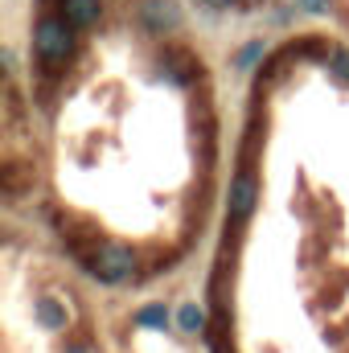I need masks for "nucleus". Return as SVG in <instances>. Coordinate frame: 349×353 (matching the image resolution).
<instances>
[{
  "label": "nucleus",
  "instance_id": "nucleus-14",
  "mask_svg": "<svg viewBox=\"0 0 349 353\" xmlns=\"http://www.w3.org/2000/svg\"><path fill=\"white\" fill-rule=\"evenodd\" d=\"M66 353H90V350H87V345H70Z\"/></svg>",
  "mask_w": 349,
  "mask_h": 353
},
{
  "label": "nucleus",
  "instance_id": "nucleus-2",
  "mask_svg": "<svg viewBox=\"0 0 349 353\" xmlns=\"http://www.w3.org/2000/svg\"><path fill=\"white\" fill-rule=\"evenodd\" d=\"M74 25L66 21V17H46L41 25H37V33H33V50H37V58L50 66V70H58L70 54H74V33H70Z\"/></svg>",
  "mask_w": 349,
  "mask_h": 353
},
{
  "label": "nucleus",
  "instance_id": "nucleus-10",
  "mask_svg": "<svg viewBox=\"0 0 349 353\" xmlns=\"http://www.w3.org/2000/svg\"><path fill=\"white\" fill-rule=\"evenodd\" d=\"M329 70H333L341 83H349V50H337V54H333V66H329Z\"/></svg>",
  "mask_w": 349,
  "mask_h": 353
},
{
  "label": "nucleus",
  "instance_id": "nucleus-13",
  "mask_svg": "<svg viewBox=\"0 0 349 353\" xmlns=\"http://www.w3.org/2000/svg\"><path fill=\"white\" fill-rule=\"evenodd\" d=\"M210 8H226V4H235V0H206Z\"/></svg>",
  "mask_w": 349,
  "mask_h": 353
},
{
  "label": "nucleus",
  "instance_id": "nucleus-1",
  "mask_svg": "<svg viewBox=\"0 0 349 353\" xmlns=\"http://www.w3.org/2000/svg\"><path fill=\"white\" fill-rule=\"evenodd\" d=\"M83 267H87L94 279H103V283H123L132 271H136V255L123 247V243H99V247H90L79 255Z\"/></svg>",
  "mask_w": 349,
  "mask_h": 353
},
{
  "label": "nucleus",
  "instance_id": "nucleus-12",
  "mask_svg": "<svg viewBox=\"0 0 349 353\" xmlns=\"http://www.w3.org/2000/svg\"><path fill=\"white\" fill-rule=\"evenodd\" d=\"M300 8H304V12H317V17H321V12H329V0H300Z\"/></svg>",
  "mask_w": 349,
  "mask_h": 353
},
{
  "label": "nucleus",
  "instance_id": "nucleus-5",
  "mask_svg": "<svg viewBox=\"0 0 349 353\" xmlns=\"http://www.w3.org/2000/svg\"><path fill=\"white\" fill-rule=\"evenodd\" d=\"M165 66H169V74H173L177 83H189V79L197 74L193 66H201V62H197L189 50H165Z\"/></svg>",
  "mask_w": 349,
  "mask_h": 353
},
{
  "label": "nucleus",
  "instance_id": "nucleus-9",
  "mask_svg": "<svg viewBox=\"0 0 349 353\" xmlns=\"http://www.w3.org/2000/svg\"><path fill=\"white\" fill-rule=\"evenodd\" d=\"M177 325H181V333H206V312L197 304H185L177 312Z\"/></svg>",
  "mask_w": 349,
  "mask_h": 353
},
{
  "label": "nucleus",
  "instance_id": "nucleus-8",
  "mask_svg": "<svg viewBox=\"0 0 349 353\" xmlns=\"http://www.w3.org/2000/svg\"><path fill=\"white\" fill-rule=\"evenodd\" d=\"M33 312H37V321H41L46 329H66V308H58V304H54L50 296H41Z\"/></svg>",
  "mask_w": 349,
  "mask_h": 353
},
{
  "label": "nucleus",
  "instance_id": "nucleus-7",
  "mask_svg": "<svg viewBox=\"0 0 349 353\" xmlns=\"http://www.w3.org/2000/svg\"><path fill=\"white\" fill-rule=\"evenodd\" d=\"M132 325H136V329H165V325H169V308H165V304H144V308L132 316Z\"/></svg>",
  "mask_w": 349,
  "mask_h": 353
},
{
  "label": "nucleus",
  "instance_id": "nucleus-11",
  "mask_svg": "<svg viewBox=\"0 0 349 353\" xmlns=\"http://www.w3.org/2000/svg\"><path fill=\"white\" fill-rule=\"evenodd\" d=\"M255 58H263V46H247L243 54H239V70H251V62Z\"/></svg>",
  "mask_w": 349,
  "mask_h": 353
},
{
  "label": "nucleus",
  "instance_id": "nucleus-4",
  "mask_svg": "<svg viewBox=\"0 0 349 353\" xmlns=\"http://www.w3.org/2000/svg\"><path fill=\"white\" fill-rule=\"evenodd\" d=\"M140 21H144L148 33L165 37V33H173L177 25H181V8H177L173 0H144L140 4Z\"/></svg>",
  "mask_w": 349,
  "mask_h": 353
},
{
  "label": "nucleus",
  "instance_id": "nucleus-6",
  "mask_svg": "<svg viewBox=\"0 0 349 353\" xmlns=\"http://www.w3.org/2000/svg\"><path fill=\"white\" fill-rule=\"evenodd\" d=\"M62 17L70 25H94L99 21V0H62Z\"/></svg>",
  "mask_w": 349,
  "mask_h": 353
},
{
  "label": "nucleus",
  "instance_id": "nucleus-3",
  "mask_svg": "<svg viewBox=\"0 0 349 353\" xmlns=\"http://www.w3.org/2000/svg\"><path fill=\"white\" fill-rule=\"evenodd\" d=\"M255 193H259V185H255V176H251V173H239V176H235L230 197H226V218H230L235 226L251 218V210H255Z\"/></svg>",
  "mask_w": 349,
  "mask_h": 353
}]
</instances>
